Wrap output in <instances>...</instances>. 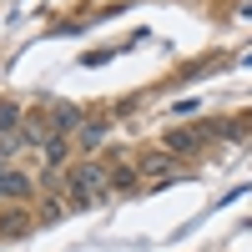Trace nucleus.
<instances>
[{"label": "nucleus", "instance_id": "2", "mask_svg": "<svg viewBox=\"0 0 252 252\" xmlns=\"http://www.w3.org/2000/svg\"><path fill=\"white\" fill-rule=\"evenodd\" d=\"M31 192H35V182L26 172H15V166L0 172V197H5V202H20V197H31Z\"/></svg>", "mask_w": 252, "mask_h": 252}, {"label": "nucleus", "instance_id": "1", "mask_svg": "<svg viewBox=\"0 0 252 252\" xmlns=\"http://www.w3.org/2000/svg\"><path fill=\"white\" fill-rule=\"evenodd\" d=\"M66 197H71V207H96L101 197H106V172L101 166H76V172L66 177Z\"/></svg>", "mask_w": 252, "mask_h": 252}, {"label": "nucleus", "instance_id": "3", "mask_svg": "<svg viewBox=\"0 0 252 252\" xmlns=\"http://www.w3.org/2000/svg\"><path fill=\"white\" fill-rule=\"evenodd\" d=\"M51 126H56V136H66V131H76V126H81V111L56 101V106H51Z\"/></svg>", "mask_w": 252, "mask_h": 252}, {"label": "nucleus", "instance_id": "8", "mask_svg": "<svg viewBox=\"0 0 252 252\" xmlns=\"http://www.w3.org/2000/svg\"><path fill=\"white\" fill-rule=\"evenodd\" d=\"M0 232H5V237H20V232H26V222H20V217H5V222H0Z\"/></svg>", "mask_w": 252, "mask_h": 252}, {"label": "nucleus", "instance_id": "6", "mask_svg": "<svg viewBox=\"0 0 252 252\" xmlns=\"http://www.w3.org/2000/svg\"><path fill=\"white\" fill-rule=\"evenodd\" d=\"M15 126H20V106L15 101H0V136H10Z\"/></svg>", "mask_w": 252, "mask_h": 252}, {"label": "nucleus", "instance_id": "7", "mask_svg": "<svg viewBox=\"0 0 252 252\" xmlns=\"http://www.w3.org/2000/svg\"><path fill=\"white\" fill-rule=\"evenodd\" d=\"M46 161H51V166L66 161V136H51V141H46Z\"/></svg>", "mask_w": 252, "mask_h": 252}, {"label": "nucleus", "instance_id": "4", "mask_svg": "<svg viewBox=\"0 0 252 252\" xmlns=\"http://www.w3.org/2000/svg\"><path fill=\"white\" fill-rule=\"evenodd\" d=\"M202 136H207V131H172V136H166V146H172V152H197Z\"/></svg>", "mask_w": 252, "mask_h": 252}, {"label": "nucleus", "instance_id": "5", "mask_svg": "<svg viewBox=\"0 0 252 252\" xmlns=\"http://www.w3.org/2000/svg\"><path fill=\"white\" fill-rule=\"evenodd\" d=\"M101 141H106V121H86L81 126V146H86V152H96Z\"/></svg>", "mask_w": 252, "mask_h": 252}]
</instances>
